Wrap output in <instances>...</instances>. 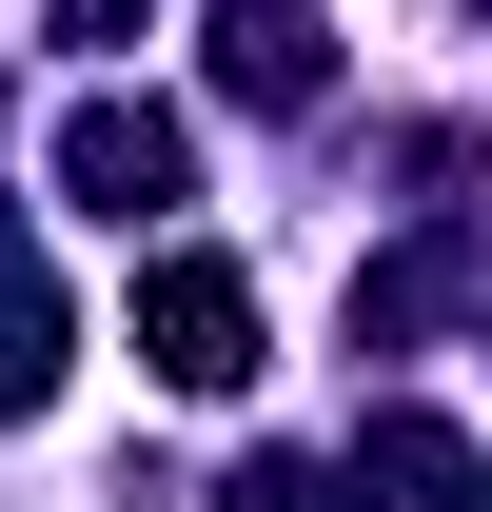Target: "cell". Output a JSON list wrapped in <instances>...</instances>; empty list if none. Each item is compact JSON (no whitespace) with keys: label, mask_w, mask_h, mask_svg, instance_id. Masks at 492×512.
Returning <instances> with one entry per match:
<instances>
[{"label":"cell","mask_w":492,"mask_h":512,"mask_svg":"<svg viewBox=\"0 0 492 512\" xmlns=\"http://www.w3.org/2000/svg\"><path fill=\"white\" fill-rule=\"evenodd\" d=\"M138 355H158L178 394H237L256 375V296L217 276V256H158V276H138Z\"/></svg>","instance_id":"cell-1"},{"label":"cell","mask_w":492,"mask_h":512,"mask_svg":"<svg viewBox=\"0 0 492 512\" xmlns=\"http://www.w3.org/2000/svg\"><path fill=\"white\" fill-rule=\"evenodd\" d=\"M60 178L99 197V217H158V197H178V119H158V99H79Z\"/></svg>","instance_id":"cell-2"},{"label":"cell","mask_w":492,"mask_h":512,"mask_svg":"<svg viewBox=\"0 0 492 512\" xmlns=\"http://www.w3.org/2000/svg\"><path fill=\"white\" fill-rule=\"evenodd\" d=\"M355 493L374 512H473V434H453V414H374V434H355Z\"/></svg>","instance_id":"cell-3"},{"label":"cell","mask_w":492,"mask_h":512,"mask_svg":"<svg viewBox=\"0 0 492 512\" xmlns=\"http://www.w3.org/2000/svg\"><path fill=\"white\" fill-rule=\"evenodd\" d=\"M60 355H79L60 276H40V256H0V414H40V394H60Z\"/></svg>","instance_id":"cell-4"},{"label":"cell","mask_w":492,"mask_h":512,"mask_svg":"<svg viewBox=\"0 0 492 512\" xmlns=\"http://www.w3.org/2000/svg\"><path fill=\"white\" fill-rule=\"evenodd\" d=\"M217 79H237V99H315V20L237 0V20H217Z\"/></svg>","instance_id":"cell-5"},{"label":"cell","mask_w":492,"mask_h":512,"mask_svg":"<svg viewBox=\"0 0 492 512\" xmlns=\"http://www.w3.org/2000/svg\"><path fill=\"white\" fill-rule=\"evenodd\" d=\"M217 512H335V473H296V453H256V473H237Z\"/></svg>","instance_id":"cell-6"},{"label":"cell","mask_w":492,"mask_h":512,"mask_svg":"<svg viewBox=\"0 0 492 512\" xmlns=\"http://www.w3.org/2000/svg\"><path fill=\"white\" fill-rule=\"evenodd\" d=\"M119 20H138V0H60V40H119Z\"/></svg>","instance_id":"cell-7"},{"label":"cell","mask_w":492,"mask_h":512,"mask_svg":"<svg viewBox=\"0 0 492 512\" xmlns=\"http://www.w3.org/2000/svg\"><path fill=\"white\" fill-rule=\"evenodd\" d=\"M0 119H20V60H0Z\"/></svg>","instance_id":"cell-8"},{"label":"cell","mask_w":492,"mask_h":512,"mask_svg":"<svg viewBox=\"0 0 492 512\" xmlns=\"http://www.w3.org/2000/svg\"><path fill=\"white\" fill-rule=\"evenodd\" d=\"M0 256H20V217H0Z\"/></svg>","instance_id":"cell-9"}]
</instances>
